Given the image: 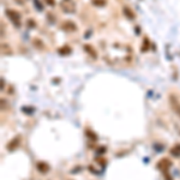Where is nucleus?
Listing matches in <instances>:
<instances>
[{
  "label": "nucleus",
  "instance_id": "3",
  "mask_svg": "<svg viewBox=\"0 0 180 180\" xmlns=\"http://www.w3.org/2000/svg\"><path fill=\"white\" fill-rule=\"evenodd\" d=\"M156 166H158V168L160 169V170H162L163 173H166V172L169 169V167L172 166V162L169 161L168 158H162V160L158 161Z\"/></svg>",
  "mask_w": 180,
  "mask_h": 180
},
{
  "label": "nucleus",
  "instance_id": "1",
  "mask_svg": "<svg viewBox=\"0 0 180 180\" xmlns=\"http://www.w3.org/2000/svg\"><path fill=\"white\" fill-rule=\"evenodd\" d=\"M61 10L66 13H73L76 11V4L73 0H61L60 2Z\"/></svg>",
  "mask_w": 180,
  "mask_h": 180
},
{
  "label": "nucleus",
  "instance_id": "14",
  "mask_svg": "<svg viewBox=\"0 0 180 180\" xmlns=\"http://www.w3.org/2000/svg\"><path fill=\"white\" fill-rule=\"evenodd\" d=\"M45 1H46V4L49 5V6H54V5H55V1H54V0H45Z\"/></svg>",
  "mask_w": 180,
  "mask_h": 180
},
{
  "label": "nucleus",
  "instance_id": "12",
  "mask_svg": "<svg viewBox=\"0 0 180 180\" xmlns=\"http://www.w3.org/2000/svg\"><path fill=\"white\" fill-rule=\"evenodd\" d=\"M33 43H34L37 48H43V45L41 43V41L39 40V39H34V41H33Z\"/></svg>",
  "mask_w": 180,
  "mask_h": 180
},
{
  "label": "nucleus",
  "instance_id": "10",
  "mask_svg": "<svg viewBox=\"0 0 180 180\" xmlns=\"http://www.w3.org/2000/svg\"><path fill=\"white\" fill-rule=\"evenodd\" d=\"M124 13H125V16H126L127 18H130V19H133V18H135L133 12L131 11L129 7H124Z\"/></svg>",
  "mask_w": 180,
  "mask_h": 180
},
{
  "label": "nucleus",
  "instance_id": "16",
  "mask_svg": "<svg viewBox=\"0 0 180 180\" xmlns=\"http://www.w3.org/2000/svg\"><path fill=\"white\" fill-rule=\"evenodd\" d=\"M1 89L4 90V79H1Z\"/></svg>",
  "mask_w": 180,
  "mask_h": 180
},
{
  "label": "nucleus",
  "instance_id": "8",
  "mask_svg": "<svg viewBox=\"0 0 180 180\" xmlns=\"http://www.w3.org/2000/svg\"><path fill=\"white\" fill-rule=\"evenodd\" d=\"M170 154L175 158H179L180 156V145H175L174 148L170 149Z\"/></svg>",
  "mask_w": 180,
  "mask_h": 180
},
{
  "label": "nucleus",
  "instance_id": "6",
  "mask_svg": "<svg viewBox=\"0 0 180 180\" xmlns=\"http://www.w3.org/2000/svg\"><path fill=\"white\" fill-rule=\"evenodd\" d=\"M61 29H64L65 31H75L77 28H76V25H75V23L73 22L68 21V22H65L61 25Z\"/></svg>",
  "mask_w": 180,
  "mask_h": 180
},
{
  "label": "nucleus",
  "instance_id": "9",
  "mask_svg": "<svg viewBox=\"0 0 180 180\" xmlns=\"http://www.w3.org/2000/svg\"><path fill=\"white\" fill-rule=\"evenodd\" d=\"M84 49L88 52V54L90 55H92V58H96V53H95V49L92 48V47H90L89 45H85L84 46Z\"/></svg>",
  "mask_w": 180,
  "mask_h": 180
},
{
  "label": "nucleus",
  "instance_id": "7",
  "mask_svg": "<svg viewBox=\"0 0 180 180\" xmlns=\"http://www.w3.org/2000/svg\"><path fill=\"white\" fill-rule=\"evenodd\" d=\"M36 168L39 172H41V173H47L48 170H49V166H48V163H46V162H37L36 163Z\"/></svg>",
  "mask_w": 180,
  "mask_h": 180
},
{
  "label": "nucleus",
  "instance_id": "13",
  "mask_svg": "<svg viewBox=\"0 0 180 180\" xmlns=\"http://www.w3.org/2000/svg\"><path fill=\"white\" fill-rule=\"evenodd\" d=\"M92 2L96 5V6H103L106 4V0H92Z\"/></svg>",
  "mask_w": 180,
  "mask_h": 180
},
{
  "label": "nucleus",
  "instance_id": "2",
  "mask_svg": "<svg viewBox=\"0 0 180 180\" xmlns=\"http://www.w3.org/2000/svg\"><path fill=\"white\" fill-rule=\"evenodd\" d=\"M6 14L7 17L11 19V22L13 24H16V27H21V16L19 13L16 11H12V10H7L6 11Z\"/></svg>",
  "mask_w": 180,
  "mask_h": 180
},
{
  "label": "nucleus",
  "instance_id": "5",
  "mask_svg": "<svg viewBox=\"0 0 180 180\" xmlns=\"http://www.w3.org/2000/svg\"><path fill=\"white\" fill-rule=\"evenodd\" d=\"M19 142H21V138H19L18 136H17V137H14L13 139H11V141L7 143V146H6V148H7V150H9V151H13V150L18 146Z\"/></svg>",
  "mask_w": 180,
  "mask_h": 180
},
{
  "label": "nucleus",
  "instance_id": "15",
  "mask_svg": "<svg viewBox=\"0 0 180 180\" xmlns=\"http://www.w3.org/2000/svg\"><path fill=\"white\" fill-rule=\"evenodd\" d=\"M28 25H29L30 28H34V27H35V25H36V24H35L34 21H31V19H29V21H28Z\"/></svg>",
  "mask_w": 180,
  "mask_h": 180
},
{
  "label": "nucleus",
  "instance_id": "4",
  "mask_svg": "<svg viewBox=\"0 0 180 180\" xmlns=\"http://www.w3.org/2000/svg\"><path fill=\"white\" fill-rule=\"evenodd\" d=\"M169 102H170V106L173 107V109H174V112L177 113L178 115L180 117V102H179V100L174 96V95H170L169 96Z\"/></svg>",
  "mask_w": 180,
  "mask_h": 180
},
{
  "label": "nucleus",
  "instance_id": "11",
  "mask_svg": "<svg viewBox=\"0 0 180 180\" xmlns=\"http://www.w3.org/2000/svg\"><path fill=\"white\" fill-rule=\"evenodd\" d=\"M70 52H71V48L68 47V46H65L64 48H60V49H59V53H60V54H68Z\"/></svg>",
  "mask_w": 180,
  "mask_h": 180
}]
</instances>
